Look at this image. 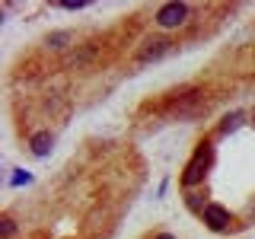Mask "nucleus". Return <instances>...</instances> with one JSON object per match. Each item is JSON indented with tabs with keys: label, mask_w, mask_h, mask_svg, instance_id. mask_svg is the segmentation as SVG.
Returning a JSON list of instances; mask_svg holds the SVG:
<instances>
[{
	"label": "nucleus",
	"mask_w": 255,
	"mask_h": 239,
	"mask_svg": "<svg viewBox=\"0 0 255 239\" xmlns=\"http://www.w3.org/2000/svg\"><path fill=\"white\" fill-rule=\"evenodd\" d=\"M211 163H214V147H211V143H198L195 156H191L188 166L182 169V185H185V188L201 185L204 175H207V169H211Z\"/></svg>",
	"instance_id": "nucleus-1"
},
{
	"label": "nucleus",
	"mask_w": 255,
	"mask_h": 239,
	"mask_svg": "<svg viewBox=\"0 0 255 239\" xmlns=\"http://www.w3.org/2000/svg\"><path fill=\"white\" fill-rule=\"evenodd\" d=\"M188 22V3H163L156 10V26L159 29H179Z\"/></svg>",
	"instance_id": "nucleus-2"
},
{
	"label": "nucleus",
	"mask_w": 255,
	"mask_h": 239,
	"mask_svg": "<svg viewBox=\"0 0 255 239\" xmlns=\"http://www.w3.org/2000/svg\"><path fill=\"white\" fill-rule=\"evenodd\" d=\"M201 217H204V223L214 230V233H223V230H227L230 223H233V214H230L223 204H204Z\"/></svg>",
	"instance_id": "nucleus-3"
},
{
	"label": "nucleus",
	"mask_w": 255,
	"mask_h": 239,
	"mask_svg": "<svg viewBox=\"0 0 255 239\" xmlns=\"http://www.w3.org/2000/svg\"><path fill=\"white\" fill-rule=\"evenodd\" d=\"M29 147H32V153H35V156H48V153H51V147H54L51 131H38V134H32Z\"/></svg>",
	"instance_id": "nucleus-4"
},
{
	"label": "nucleus",
	"mask_w": 255,
	"mask_h": 239,
	"mask_svg": "<svg viewBox=\"0 0 255 239\" xmlns=\"http://www.w3.org/2000/svg\"><path fill=\"white\" fill-rule=\"evenodd\" d=\"M243 118H246L243 112H233V115H227V118L220 121V127H217V134H220V137H227V134H233L236 127L243 124Z\"/></svg>",
	"instance_id": "nucleus-5"
},
{
	"label": "nucleus",
	"mask_w": 255,
	"mask_h": 239,
	"mask_svg": "<svg viewBox=\"0 0 255 239\" xmlns=\"http://www.w3.org/2000/svg\"><path fill=\"white\" fill-rule=\"evenodd\" d=\"M67 42H74V32H51V35L45 38L48 48H67Z\"/></svg>",
	"instance_id": "nucleus-6"
},
{
	"label": "nucleus",
	"mask_w": 255,
	"mask_h": 239,
	"mask_svg": "<svg viewBox=\"0 0 255 239\" xmlns=\"http://www.w3.org/2000/svg\"><path fill=\"white\" fill-rule=\"evenodd\" d=\"M156 48H143V54H140V61H150V58H159V54H166L169 51V42H153Z\"/></svg>",
	"instance_id": "nucleus-7"
},
{
	"label": "nucleus",
	"mask_w": 255,
	"mask_h": 239,
	"mask_svg": "<svg viewBox=\"0 0 255 239\" xmlns=\"http://www.w3.org/2000/svg\"><path fill=\"white\" fill-rule=\"evenodd\" d=\"M13 233H16V223H13L10 214H3V220H0V236H3V239H10Z\"/></svg>",
	"instance_id": "nucleus-8"
},
{
	"label": "nucleus",
	"mask_w": 255,
	"mask_h": 239,
	"mask_svg": "<svg viewBox=\"0 0 255 239\" xmlns=\"http://www.w3.org/2000/svg\"><path fill=\"white\" fill-rule=\"evenodd\" d=\"M29 182H32V175H29L26 169H16V175L10 179V185H13V188H19V185H29Z\"/></svg>",
	"instance_id": "nucleus-9"
},
{
	"label": "nucleus",
	"mask_w": 255,
	"mask_h": 239,
	"mask_svg": "<svg viewBox=\"0 0 255 239\" xmlns=\"http://www.w3.org/2000/svg\"><path fill=\"white\" fill-rule=\"evenodd\" d=\"M58 6H64V10H83V6H86V0H61Z\"/></svg>",
	"instance_id": "nucleus-10"
},
{
	"label": "nucleus",
	"mask_w": 255,
	"mask_h": 239,
	"mask_svg": "<svg viewBox=\"0 0 255 239\" xmlns=\"http://www.w3.org/2000/svg\"><path fill=\"white\" fill-rule=\"evenodd\" d=\"M153 239H175V236H169V233H159V236H153Z\"/></svg>",
	"instance_id": "nucleus-11"
},
{
	"label": "nucleus",
	"mask_w": 255,
	"mask_h": 239,
	"mask_svg": "<svg viewBox=\"0 0 255 239\" xmlns=\"http://www.w3.org/2000/svg\"><path fill=\"white\" fill-rule=\"evenodd\" d=\"M252 124H255V112H252Z\"/></svg>",
	"instance_id": "nucleus-12"
}]
</instances>
